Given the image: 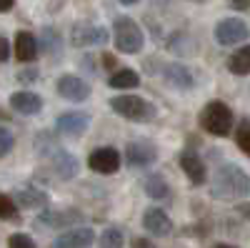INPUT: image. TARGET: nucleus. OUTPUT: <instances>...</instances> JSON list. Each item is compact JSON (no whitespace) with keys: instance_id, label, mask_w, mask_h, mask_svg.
<instances>
[{"instance_id":"obj_32","label":"nucleus","mask_w":250,"mask_h":248,"mask_svg":"<svg viewBox=\"0 0 250 248\" xmlns=\"http://www.w3.org/2000/svg\"><path fill=\"white\" fill-rule=\"evenodd\" d=\"M130 248H155V243H153V241H148V238H133Z\"/></svg>"},{"instance_id":"obj_17","label":"nucleus","mask_w":250,"mask_h":248,"mask_svg":"<svg viewBox=\"0 0 250 248\" xmlns=\"http://www.w3.org/2000/svg\"><path fill=\"white\" fill-rule=\"evenodd\" d=\"M13 50H15V58L20 63H33L38 58V38L28 30H20L15 35V43H13Z\"/></svg>"},{"instance_id":"obj_21","label":"nucleus","mask_w":250,"mask_h":248,"mask_svg":"<svg viewBox=\"0 0 250 248\" xmlns=\"http://www.w3.org/2000/svg\"><path fill=\"white\" fill-rule=\"evenodd\" d=\"M108 86L110 88H118V90H128V88H138L140 86V75L130 68H125V70H115L108 80Z\"/></svg>"},{"instance_id":"obj_30","label":"nucleus","mask_w":250,"mask_h":248,"mask_svg":"<svg viewBox=\"0 0 250 248\" xmlns=\"http://www.w3.org/2000/svg\"><path fill=\"white\" fill-rule=\"evenodd\" d=\"M8 58H10V43L0 35V63H5Z\"/></svg>"},{"instance_id":"obj_19","label":"nucleus","mask_w":250,"mask_h":248,"mask_svg":"<svg viewBox=\"0 0 250 248\" xmlns=\"http://www.w3.org/2000/svg\"><path fill=\"white\" fill-rule=\"evenodd\" d=\"M78 218H80L78 211H45V213H40L38 223L43 228H62V225H70Z\"/></svg>"},{"instance_id":"obj_34","label":"nucleus","mask_w":250,"mask_h":248,"mask_svg":"<svg viewBox=\"0 0 250 248\" xmlns=\"http://www.w3.org/2000/svg\"><path fill=\"white\" fill-rule=\"evenodd\" d=\"M13 5H15V0H0V13L13 10Z\"/></svg>"},{"instance_id":"obj_28","label":"nucleus","mask_w":250,"mask_h":248,"mask_svg":"<svg viewBox=\"0 0 250 248\" xmlns=\"http://www.w3.org/2000/svg\"><path fill=\"white\" fill-rule=\"evenodd\" d=\"M8 248H35V243H33V238L25 236V233H13V236L8 238Z\"/></svg>"},{"instance_id":"obj_20","label":"nucleus","mask_w":250,"mask_h":248,"mask_svg":"<svg viewBox=\"0 0 250 248\" xmlns=\"http://www.w3.org/2000/svg\"><path fill=\"white\" fill-rule=\"evenodd\" d=\"M228 70L233 75H250V45L238 48L230 58H228Z\"/></svg>"},{"instance_id":"obj_1","label":"nucleus","mask_w":250,"mask_h":248,"mask_svg":"<svg viewBox=\"0 0 250 248\" xmlns=\"http://www.w3.org/2000/svg\"><path fill=\"white\" fill-rule=\"evenodd\" d=\"M250 193V178L243 168L233 163H225L220 165V171L215 173V180H213V191L210 196L213 198H223V201H238V198H245Z\"/></svg>"},{"instance_id":"obj_5","label":"nucleus","mask_w":250,"mask_h":248,"mask_svg":"<svg viewBox=\"0 0 250 248\" xmlns=\"http://www.w3.org/2000/svg\"><path fill=\"white\" fill-rule=\"evenodd\" d=\"M248 38H250V28L245 25V20H240V18H225V20H220L218 28H215V40L220 45H225V48L240 45V43H245Z\"/></svg>"},{"instance_id":"obj_11","label":"nucleus","mask_w":250,"mask_h":248,"mask_svg":"<svg viewBox=\"0 0 250 248\" xmlns=\"http://www.w3.org/2000/svg\"><path fill=\"white\" fill-rule=\"evenodd\" d=\"M143 228L148 231L150 236L163 238V236H170L173 221H170V216L165 213L163 208H148V211L143 213Z\"/></svg>"},{"instance_id":"obj_14","label":"nucleus","mask_w":250,"mask_h":248,"mask_svg":"<svg viewBox=\"0 0 250 248\" xmlns=\"http://www.w3.org/2000/svg\"><path fill=\"white\" fill-rule=\"evenodd\" d=\"M10 108L20 115H35L43 111V98L33 90H18L10 95Z\"/></svg>"},{"instance_id":"obj_18","label":"nucleus","mask_w":250,"mask_h":248,"mask_svg":"<svg viewBox=\"0 0 250 248\" xmlns=\"http://www.w3.org/2000/svg\"><path fill=\"white\" fill-rule=\"evenodd\" d=\"M50 165H53V171L62 178V180H68V178H73V176H78V158L75 156H70V153H65V151H55L53 153V158H50Z\"/></svg>"},{"instance_id":"obj_22","label":"nucleus","mask_w":250,"mask_h":248,"mask_svg":"<svg viewBox=\"0 0 250 248\" xmlns=\"http://www.w3.org/2000/svg\"><path fill=\"white\" fill-rule=\"evenodd\" d=\"M145 193H148L150 198H155V201H160V198H165L170 193V188H168V183H165V178L155 173V176L145 178Z\"/></svg>"},{"instance_id":"obj_31","label":"nucleus","mask_w":250,"mask_h":248,"mask_svg":"<svg viewBox=\"0 0 250 248\" xmlns=\"http://www.w3.org/2000/svg\"><path fill=\"white\" fill-rule=\"evenodd\" d=\"M228 5H230L233 10H248L250 8V0H225Z\"/></svg>"},{"instance_id":"obj_8","label":"nucleus","mask_w":250,"mask_h":248,"mask_svg":"<svg viewBox=\"0 0 250 248\" xmlns=\"http://www.w3.org/2000/svg\"><path fill=\"white\" fill-rule=\"evenodd\" d=\"M90 126V115L83 113V111H70V113H62L58 120H55V128L60 135L65 138H78L88 131Z\"/></svg>"},{"instance_id":"obj_23","label":"nucleus","mask_w":250,"mask_h":248,"mask_svg":"<svg viewBox=\"0 0 250 248\" xmlns=\"http://www.w3.org/2000/svg\"><path fill=\"white\" fill-rule=\"evenodd\" d=\"M125 238L120 228H105L100 233V248H123Z\"/></svg>"},{"instance_id":"obj_13","label":"nucleus","mask_w":250,"mask_h":248,"mask_svg":"<svg viewBox=\"0 0 250 248\" xmlns=\"http://www.w3.org/2000/svg\"><path fill=\"white\" fill-rule=\"evenodd\" d=\"M163 78L170 88H180V90H190L195 88V75L188 70L183 63H168L163 68Z\"/></svg>"},{"instance_id":"obj_25","label":"nucleus","mask_w":250,"mask_h":248,"mask_svg":"<svg viewBox=\"0 0 250 248\" xmlns=\"http://www.w3.org/2000/svg\"><path fill=\"white\" fill-rule=\"evenodd\" d=\"M235 140L245 156H250V120H243L240 126L235 128Z\"/></svg>"},{"instance_id":"obj_36","label":"nucleus","mask_w":250,"mask_h":248,"mask_svg":"<svg viewBox=\"0 0 250 248\" xmlns=\"http://www.w3.org/2000/svg\"><path fill=\"white\" fill-rule=\"evenodd\" d=\"M213 248H238V246H230V243H218V246H213Z\"/></svg>"},{"instance_id":"obj_6","label":"nucleus","mask_w":250,"mask_h":248,"mask_svg":"<svg viewBox=\"0 0 250 248\" xmlns=\"http://www.w3.org/2000/svg\"><path fill=\"white\" fill-rule=\"evenodd\" d=\"M70 43L75 48H90V45H103L108 43V30L93 25V23H78L70 30Z\"/></svg>"},{"instance_id":"obj_15","label":"nucleus","mask_w":250,"mask_h":248,"mask_svg":"<svg viewBox=\"0 0 250 248\" xmlns=\"http://www.w3.org/2000/svg\"><path fill=\"white\" fill-rule=\"evenodd\" d=\"M13 201L20 205V208H28V211H40V208H48V193L35 188V185H25V188H18Z\"/></svg>"},{"instance_id":"obj_26","label":"nucleus","mask_w":250,"mask_h":248,"mask_svg":"<svg viewBox=\"0 0 250 248\" xmlns=\"http://www.w3.org/2000/svg\"><path fill=\"white\" fill-rule=\"evenodd\" d=\"M43 48H45V53L55 50V55H60V35L55 30H50V28L43 30Z\"/></svg>"},{"instance_id":"obj_33","label":"nucleus","mask_w":250,"mask_h":248,"mask_svg":"<svg viewBox=\"0 0 250 248\" xmlns=\"http://www.w3.org/2000/svg\"><path fill=\"white\" fill-rule=\"evenodd\" d=\"M238 213H240L243 218L250 221V203H240V205H238Z\"/></svg>"},{"instance_id":"obj_37","label":"nucleus","mask_w":250,"mask_h":248,"mask_svg":"<svg viewBox=\"0 0 250 248\" xmlns=\"http://www.w3.org/2000/svg\"><path fill=\"white\" fill-rule=\"evenodd\" d=\"M123 5H135V3H140V0H120Z\"/></svg>"},{"instance_id":"obj_16","label":"nucleus","mask_w":250,"mask_h":248,"mask_svg":"<svg viewBox=\"0 0 250 248\" xmlns=\"http://www.w3.org/2000/svg\"><path fill=\"white\" fill-rule=\"evenodd\" d=\"M95 241L93 228H73L68 233H62L53 241V248H88Z\"/></svg>"},{"instance_id":"obj_3","label":"nucleus","mask_w":250,"mask_h":248,"mask_svg":"<svg viewBox=\"0 0 250 248\" xmlns=\"http://www.w3.org/2000/svg\"><path fill=\"white\" fill-rule=\"evenodd\" d=\"M113 38H115V48L120 53H128V55L140 53L145 45V35H143L140 25L128 15H120L113 23Z\"/></svg>"},{"instance_id":"obj_4","label":"nucleus","mask_w":250,"mask_h":248,"mask_svg":"<svg viewBox=\"0 0 250 248\" xmlns=\"http://www.w3.org/2000/svg\"><path fill=\"white\" fill-rule=\"evenodd\" d=\"M110 108L113 113L128 118L133 123H148L155 118V106L140 95H115L110 100Z\"/></svg>"},{"instance_id":"obj_24","label":"nucleus","mask_w":250,"mask_h":248,"mask_svg":"<svg viewBox=\"0 0 250 248\" xmlns=\"http://www.w3.org/2000/svg\"><path fill=\"white\" fill-rule=\"evenodd\" d=\"M0 218H3V221H18L20 218L18 203L10 196H5V193H0Z\"/></svg>"},{"instance_id":"obj_9","label":"nucleus","mask_w":250,"mask_h":248,"mask_svg":"<svg viewBox=\"0 0 250 248\" xmlns=\"http://www.w3.org/2000/svg\"><path fill=\"white\" fill-rule=\"evenodd\" d=\"M88 165H90V171L103 173V176L118 173V168H120V153L115 148H95L88 156Z\"/></svg>"},{"instance_id":"obj_7","label":"nucleus","mask_w":250,"mask_h":248,"mask_svg":"<svg viewBox=\"0 0 250 248\" xmlns=\"http://www.w3.org/2000/svg\"><path fill=\"white\" fill-rule=\"evenodd\" d=\"M58 93L65 98V100H73V103H80L90 95V83H85L80 75H73V73H65L60 75L58 83H55Z\"/></svg>"},{"instance_id":"obj_35","label":"nucleus","mask_w":250,"mask_h":248,"mask_svg":"<svg viewBox=\"0 0 250 248\" xmlns=\"http://www.w3.org/2000/svg\"><path fill=\"white\" fill-rule=\"evenodd\" d=\"M103 60H105V63H103V66H105V68H115V63H118V60L110 55V53H105V55H103Z\"/></svg>"},{"instance_id":"obj_27","label":"nucleus","mask_w":250,"mask_h":248,"mask_svg":"<svg viewBox=\"0 0 250 248\" xmlns=\"http://www.w3.org/2000/svg\"><path fill=\"white\" fill-rule=\"evenodd\" d=\"M13 146H15V138H13V133H10L8 128L0 126V158L8 156V153L13 151Z\"/></svg>"},{"instance_id":"obj_29","label":"nucleus","mask_w":250,"mask_h":248,"mask_svg":"<svg viewBox=\"0 0 250 248\" xmlns=\"http://www.w3.org/2000/svg\"><path fill=\"white\" fill-rule=\"evenodd\" d=\"M18 80H20V83H33V80H38V70H35V68L20 70V73H18Z\"/></svg>"},{"instance_id":"obj_10","label":"nucleus","mask_w":250,"mask_h":248,"mask_svg":"<svg viewBox=\"0 0 250 248\" xmlns=\"http://www.w3.org/2000/svg\"><path fill=\"white\" fill-rule=\"evenodd\" d=\"M180 168H183V173L188 176V180H190L193 185H203L208 180V168H205L203 158L193 148L180 153Z\"/></svg>"},{"instance_id":"obj_2","label":"nucleus","mask_w":250,"mask_h":248,"mask_svg":"<svg viewBox=\"0 0 250 248\" xmlns=\"http://www.w3.org/2000/svg\"><path fill=\"white\" fill-rule=\"evenodd\" d=\"M200 128L210 135H218V138H225L230 135L233 131V111L228 103L223 100H210L205 103V108L200 111Z\"/></svg>"},{"instance_id":"obj_12","label":"nucleus","mask_w":250,"mask_h":248,"mask_svg":"<svg viewBox=\"0 0 250 248\" xmlns=\"http://www.w3.org/2000/svg\"><path fill=\"white\" fill-rule=\"evenodd\" d=\"M125 158H128V163L135 165V168H145V165H150L158 158V148L148 140H133V143H128V148H125Z\"/></svg>"}]
</instances>
